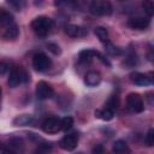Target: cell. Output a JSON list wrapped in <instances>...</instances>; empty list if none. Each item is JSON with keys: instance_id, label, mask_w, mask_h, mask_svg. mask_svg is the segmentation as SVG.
Returning a JSON list of instances; mask_svg holds the SVG:
<instances>
[{"instance_id": "1", "label": "cell", "mask_w": 154, "mask_h": 154, "mask_svg": "<svg viewBox=\"0 0 154 154\" xmlns=\"http://www.w3.org/2000/svg\"><path fill=\"white\" fill-rule=\"evenodd\" d=\"M31 29L37 36L46 37L53 29V20L46 16H38L35 19H32Z\"/></svg>"}, {"instance_id": "2", "label": "cell", "mask_w": 154, "mask_h": 154, "mask_svg": "<svg viewBox=\"0 0 154 154\" xmlns=\"http://www.w3.org/2000/svg\"><path fill=\"white\" fill-rule=\"evenodd\" d=\"M29 81V75L25 70H22L20 67H12L8 75L7 83L11 88H16L20 83H25Z\"/></svg>"}, {"instance_id": "3", "label": "cell", "mask_w": 154, "mask_h": 154, "mask_svg": "<svg viewBox=\"0 0 154 154\" xmlns=\"http://www.w3.org/2000/svg\"><path fill=\"white\" fill-rule=\"evenodd\" d=\"M89 12L94 16H109L112 13V5L106 0H95L90 2Z\"/></svg>"}, {"instance_id": "4", "label": "cell", "mask_w": 154, "mask_h": 154, "mask_svg": "<svg viewBox=\"0 0 154 154\" xmlns=\"http://www.w3.org/2000/svg\"><path fill=\"white\" fill-rule=\"evenodd\" d=\"M126 107L132 113H141L144 109L142 96L137 93H130L126 96Z\"/></svg>"}, {"instance_id": "5", "label": "cell", "mask_w": 154, "mask_h": 154, "mask_svg": "<svg viewBox=\"0 0 154 154\" xmlns=\"http://www.w3.org/2000/svg\"><path fill=\"white\" fill-rule=\"evenodd\" d=\"M51 65H52L51 59L48 58L47 54H45L42 52H38L32 57V67L38 72H43V71L48 70L51 67Z\"/></svg>"}, {"instance_id": "6", "label": "cell", "mask_w": 154, "mask_h": 154, "mask_svg": "<svg viewBox=\"0 0 154 154\" xmlns=\"http://www.w3.org/2000/svg\"><path fill=\"white\" fill-rule=\"evenodd\" d=\"M78 140H79V135L77 132H70L67 135H65L60 141H59V147L64 150L71 152L73 150L77 144H78Z\"/></svg>"}, {"instance_id": "7", "label": "cell", "mask_w": 154, "mask_h": 154, "mask_svg": "<svg viewBox=\"0 0 154 154\" xmlns=\"http://www.w3.org/2000/svg\"><path fill=\"white\" fill-rule=\"evenodd\" d=\"M35 94H36V97L38 100H47V99H51L54 94V90L53 88L51 87V84H48L47 82L45 81H40L37 82L36 84V89H35Z\"/></svg>"}, {"instance_id": "8", "label": "cell", "mask_w": 154, "mask_h": 154, "mask_svg": "<svg viewBox=\"0 0 154 154\" xmlns=\"http://www.w3.org/2000/svg\"><path fill=\"white\" fill-rule=\"evenodd\" d=\"M41 128L46 134H57L58 131L61 130L60 129V118H58L55 116L48 117L42 122Z\"/></svg>"}, {"instance_id": "9", "label": "cell", "mask_w": 154, "mask_h": 154, "mask_svg": "<svg viewBox=\"0 0 154 154\" xmlns=\"http://www.w3.org/2000/svg\"><path fill=\"white\" fill-rule=\"evenodd\" d=\"M130 81L138 87H146L153 83L152 77H149V75L147 73H142V72H132L130 75Z\"/></svg>"}, {"instance_id": "10", "label": "cell", "mask_w": 154, "mask_h": 154, "mask_svg": "<svg viewBox=\"0 0 154 154\" xmlns=\"http://www.w3.org/2000/svg\"><path fill=\"white\" fill-rule=\"evenodd\" d=\"M65 34L70 37H84L88 35V30L81 25L66 24L65 25Z\"/></svg>"}, {"instance_id": "11", "label": "cell", "mask_w": 154, "mask_h": 154, "mask_svg": "<svg viewBox=\"0 0 154 154\" xmlns=\"http://www.w3.org/2000/svg\"><path fill=\"white\" fill-rule=\"evenodd\" d=\"M128 26L134 30H144L149 26V19L144 17H135L128 20Z\"/></svg>"}, {"instance_id": "12", "label": "cell", "mask_w": 154, "mask_h": 154, "mask_svg": "<svg viewBox=\"0 0 154 154\" xmlns=\"http://www.w3.org/2000/svg\"><path fill=\"white\" fill-rule=\"evenodd\" d=\"M7 148L11 149L14 154H23L25 150V144L20 137H11L7 142Z\"/></svg>"}, {"instance_id": "13", "label": "cell", "mask_w": 154, "mask_h": 154, "mask_svg": "<svg viewBox=\"0 0 154 154\" xmlns=\"http://www.w3.org/2000/svg\"><path fill=\"white\" fill-rule=\"evenodd\" d=\"M18 35H19V28L16 23L6 26L2 31V37L5 40H16L18 37Z\"/></svg>"}, {"instance_id": "14", "label": "cell", "mask_w": 154, "mask_h": 154, "mask_svg": "<svg viewBox=\"0 0 154 154\" xmlns=\"http://www.w3.org/2000/svg\"><path fill=\"white\" fill-rule=\"evenodd\" d=\"M99 54L100 53L97 51L93 49V48H85V49H83V51L79 52L78 59H79L81 63H89V61H91L93 58L99 57Z\"/></svg>"}, {"instance_id": "15", "label": "cell", "mask_w": 154, "mask_h": 154, "mask_svg": "<svg viewBox=\"0 0 154 154\" xmlns=\"http://www.w3.org/2000/svg\"><path fill=\"white\" fill-rule=\"evenodd\" d=\"M101 82V75L97 71H90L84 77V83L88 87H96Z\"/></svg>"}, {"instance_id": "16", "label": "cell", "mask_w": 154, "mask_h": 154, "mask_svg": "<svg viewBox=\"0 0 154 154\" xmlns=\"http://www.w3.org/2000/svg\"><path fill=\"white\" fill-rule=\"evenodd\" d=\"M34 117L31 114H20V116H17L14 119H13V125L16 126H29L34 123Z\"/></svg>"}, {"instance_id": "17", "label": "cell", "mask_w": 154, "mask_h": 154, "mask_svg": "<svg viewBox=\"0 0 154 154\" xmlns=\"http://www.w3.org/2000/svg\"><path fill=\"white\" fill-rule=\"evenodd\" d=\"M112 150L114 154H129L130 153V148H129L128 143L123 140L116 141L112 146Z\"/></svg>"}, {"instance_id": "18", "label": "cell", "mask_w": 154, "mask_h": 154, "mask_svg": "<svg viewBox=\"0 0 154 154\" xmlns=\"http://www.w3.org/2000/svg\"><path fill=\"white\" fill-rule=\"evenodd\" d=\"M13 23H14L13 16L10 12H7L6 10L0 8V28L5 29L6 26H8V25H11Z\"/></svg>"}, {"instance_id": "19", "label": "cell", "mask_w": 154, "mask_h": 154, "mask_svg": "<svg viewBox=\"0 0 154 154\" xmlns=\"http://www.w3.org/2000/svg\"><path fill=\"white\" fill-rule=\"evenodd\" d=\"M95 117L99 118V119H101V120L108 122V120L113 119L114 113L112 111H109V109H107V108L103 107V108H100V109H96L95 111Z\"/></svg>"}, {"instance_id": "20", "label": "cell", "mask_w": 154, "mask_h": 154, "mask_svg": "<svg viewBox=\"0 0 154 154\" xmlns=\"http://www.w3.org/2000/svg\"><path fill=\"white\" fill-rule=\"evenodd\" d=\"M118 107H119V96L118 95H111L108 97V100L106 101V103H105V108H107V109L112 111L113 113H116Z\"/></svg>"}, {"instance_id": "21", "label": "cell", "mask_w": 154, "mask_h": 154, "mask_svg": "<svg viewBox=\"0 0 154 154\" xmlns=\"http://www.w3.org/2000/svg\"><path fill=\"white\" fill-rule=\"evenodd\" d=\"M94 34L96 35V37L99 38V41L102 42V43H106V42L109 41L108 40V30L105 26H96L94 29Z\"/></svg>"}, {"instance_id": "22", "label": "cell", "mask_w": 154, "mask_h": 154, "mask_svg": "<svg viewBox=\"0 0 154 154\" xmlns=\"http://www.w3.org/2000/svg\"><path fill=\"white\" fill-rule=\"evenodd\" d=\"M53 149V144L51 142H43L37 146L35 149V154H51Z\"/></svg>"}, {"instance_id": "23", "label": "cell", "mask_w": 154, "mask_h": 154, "mask_svg": "<svg viewBox=\"0 0 154 154\" xmlns=\"http://www.w3.org/2000/svg\"><path fill=\"white\" fill-rule=\"evenodd\" d=\"M105 51L107 54L112 55V57H116V55H120L122 54V49L117 46H114L113 43H111L109 41L105 43Z\"/></svg>"}, {"instance_id": "24", "label": "cell", "mask_w": 154, "mask_h": 154, "mask_svg": "<svg viewBox=\"0 0 154 154\" xmlns=\"http://www.w3.org/2000/svg\"><path fill=\"white\" fill-rule=\"evenodd\" d=\"M72 125H73V119H72V117L66 116V117H64L63 119H60V129H61L63 131L70 130V129L72 128Z\"/></svg>"}, {"instance_id": "25", "label": "cell", "mask_w": 154, "mask_h": 154, "mask_svg": "<svg viewBox=\"0 0 154 154\" xmlns=\"http://www.w3.org/2000/svg\"><path fill=\"white\" fill-rule=\"evenodd\" d=\"M142 6L144 8V12L148 14V17H152L153 12H154V2L150 0H147V1H143Z\"/></svg>"}, {"instance_id": "26", "label": "cell", "mask_w": 154, "mask_h": 154, "mask_svg": "<svg viewBox=\"0 0 154 154\" xmlns=\"http://www.w3.org/2000/svg\"><path fill=\"white\" fill-rule=\"evenodd\" d=\"M146 143H147V146H149V147H152V146L154 144V130H153L152 128L148 130V132H147V135H146Z\"/></svg>"}, {"instance_id": "27", "label": "cell", "mask_w": 154, "mask_h": 154, "mask_svg": "<svg viewBox=\"0 0 154 154\" xmlns=\"http://www.w3.org/2000/svg\"><path fill=\"white\" fill-rule=\"evenodd\" d=\"M7 4L11 6V7H13L16 11H20L23 7H24V5H25V2L24 1H7Z\"/></svg>"}, {"instance_id": "28", "label": "cell", "mask_w": 154, "mask_h": 154, "mask_svg": "<svg viewBox=\"0 0 154 154\" xmlns=\"http://www.w3.org/2000/svg\"><path fill=\"white\" fill-rule=\"evenodd\" d=\"M47 48H48V51H51L53 54H60V48H59V46L57 45V43H48L47 45Z\"/></svg>"}, {"instance_id": "29", "label": "cell", "mask_w": 154, "mask_h": 154, "mask_svg": "<svg viewBox=\"0 0 154 154\" xmlns=\"http://www.w3.org/2000/svg\"><path fill=\"white\" fill-rule=\"evenodd\" d=\"M91 154H103V146L102 144H95L91 149Z\"/></svg>"}, {"instance_id": "30", "label": "cell", "mask_w": 154, "mask_h": 154, "mask_svg": "<svg viewBox=\"0 0 154 154\" xmlns=\"http://www.w3.org/2000/svg\"><path fill=\"white\" fill-rule=\"evenodd\" d=\"M10 70V65L6 61H0V75L6 73Z\"/></svg>"}, {"instance_id": "31", "label": "cell", "mask_w": 154, "mask_h": 154, "mask_svg": "<svg viewBox=\"0 0 154 154\" xmlns=\"http://www.w3.org/2000/svg\"><path fill=\"white\" fill-rule=\"evenodd\" d=\"M1 148V154H14L11 149H8L7 147H0Z\"/></svg>"}, {"instance_id": "32", "label": "cell", "mask_w": 154, "mask_h": 154, "mask_svg": "<svg viewBox=\"0 0 154 154\" xmlns=\"http://www.w3.org/2000/svg\"><path fill=\"white\" fill-rule=\"evenodd\" d=\"M0 97H1V88H0Z\"/></svg>"}, {"instance_id": "33", "label": "cell", "mask_w": 154, "mask_h": 154, "mask_svg": "<svg viewBox=\"0 0 154 154\" xmlns=\"http://www.w3.org/2000/svg\"><path fill=\"white\" fill-rule=\"evenodd\" d=\"M77 154H83V153H77Z\"/></svg>"}]
</instances>
